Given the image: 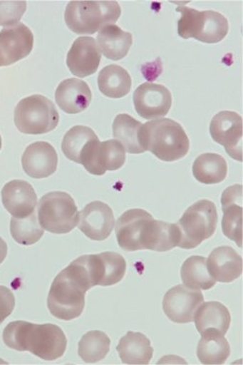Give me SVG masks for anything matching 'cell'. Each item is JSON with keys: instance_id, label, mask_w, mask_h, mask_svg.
Returning a JSON list of instances; mask_svg holds the SVG:
<instances>
[{"instance_id": "obj_11", "label": "cell", "mask_w": 243, "mask_h": 365, "mask_svg": "<svg viewBox=\"0 0 243 365\" xmlns=\"http://www.w3.org/2000/svg\"><path fill=\"white\" fill-rule=\"evenodd\" d=\"M204 300L200 290L179 284L165 293L162 309L165 316L175 324H189L194 322L195 313Z\"/></svg>"}, {"instance_id": "obj_3", "label": "cell", "mask_w": 243, "mask_h": 365, "mask_svg": "<svg viewBox=\"0 0 243 365\" xmlns=\"http://www.w3.org/2000/svg\"><path fill=\"white\" fill-rule=\"evenodd\" d=\"M143 143L157 158L175 162L188 154L190 140L183 127L175 120L155 119L143 124Z\"/></svg>"}, {"instance_id": "obj_22", "label": "cell", "mask_w": 243, "mask_h": 365, "mask_svg": "<svg viewBox=\"0 0 243 365\" xmlns=\"http://www.w3.org/2000/svg\"><path fill=\"white\" fill-rule=\"evenodd\" d=\"M117 351L125 364H149L154 353L148 337L143 333L133 331L128 332L121 338Z\"/></svg>"}, {"instance_id": "obj_21", "label": "cell", "mask_w": 243, "mask_h": 365, "mask_svg": "<svg viewBox=\"0 0 243 365\" xmlns=\"http://www.w3.org/2000/svg\"><path fill=\"white\" fill-rule=\"evenodd\" d=\"M92 98L89 85L77 78L63 80L56 90L57 105L69 114L84 111L90 106Z\"/></svg>"}, {"instance_id": "obj_33", "label": "cell", "mask_w": 243, "mask_h": 365, "mask_svg": "<svg viewBox=\"0 0 243 365\" xmlns=\"http://www.w3.org/2000/svg\"><path fill=\"white\" fill-rule=\"evenodd\" d=\"M26 1H0V26L17 25L25 14Z\"/></svg>"}, {"instance_id": "obj_14", "label": "cell", "mask_w": 243, "mask_h": 365, "mask_svg": "<svg viewBox=\"0 0 243 365\" xmlns=\"http://www.w3.org/2000/svg\"><path fill=\"white\" fill-rule=\"evenodd\" d=\"M114 225L113 212L105 202H90L79 212V229L93 241H104L109 238Z\"/></svg>"}, {"instance_id": "obj_7", "label": "cell", "mask_w": 243, "mask_h": 365, "mask_svg": "<svg viewBox=\"0 0 243 365\" xmlns=\"http://www.w3.org/2000/svg\"><path fill=\"white\" fill-rule=\"evenodd\" d=\"M14 120L21 133L43 135L57 128L60 115L52 101L42 95H33L16 106Z\"/></svg>"}, {"instance_id": "obj_19", "label": "cell", "mask_w": 243, "mask_h": 365, "mask_svg": "<svg viewBox=\"0 0 243 365\" xmlns=\"http://www.w3.org/2000/svg\"><path fill=\"white\" fill-rule=\"evenodd\" d=\"M224 215L222 229L224 235L242 247V185L227 188L222 195Z\"/></svg>"}, {"instance_id": "obj_12", "label": "cell", "mask_w": 243, "mask_h": 365, "mask_svg": "<svg viewBox=\"0 0 243 365\" xmlns=\"http://www.w3.org/2000/svg\"><path fill=\"white\" fill-rule=\"evenodd\" d=\"M133 105L136 113L143 118L165 117L172 108V93L164 85L146 82L136 88Z\"/></svg>"}, {"instance_id": "obj_30", "label": "cell", "mask_w": 243, "mask_h": 365, "mask_svg": "<svg viewBox=\"0 0 243 365\" xmlns=\"http://www.w3.org/2000/svg\"><path fill=\"white\" fill-rule=\"evenodd\" d=\"M181 279L184 286L191 289L208 290L216 284L208 272L207 259L202 257H191L183 263Z\"/></svg>"}, {"instance_id": "obj_9", "label": "cell", "mask_w": 243, "mask_h": 365, "mask_svg": "<svg viewBox=\"0 0 243 365\" xmlns=\"http://www.w3.org/2000/svg\"><path fill=\"white\" fill-rule=\"evenodd\" d=\"M156 220L146 210H127L117 220V241L122 250L127 252L150 250Z\"/></svg>"}, {"instance_id": "obj_6", "label": "cell", "mask_w": 243, "mask_h": 365, "mask_svg": "<svg viewBox=\"0 0 243 365\" xmlns=\"http://www.w3.org/2000/svg\"><path fill=\"white\" fill-rule=\"evenodd\" d=\"M218 214L214 202L200 200L192 205L178 221L181 249L192 250L210 239L217 228Z\"/></svg>"}, {"instance_id": "obj_2", "label": "cell", "mask_w": 243, "mask_h": 365, "mask_svg": "<svg viewBox=\"0 0 243 365\" xmlns=\"http://www.w3.org/2000/svg\"><path fill=\"white\" fill-rule=\"evenodd\" d=\"M91 289L86 272L77 258L53 282L47 300L50 313L63 321L79 318L84 311L86 292Z\"/></svg>"}, {"instance_id": "obj_15", "label": "cell", "mask_w": 243, "mask_h": 365, "mask_svg": "<svg viewBox=\"0 0 243 365\" xmlns=\"http://www.w3.org/2000/svg\"><path fill=\"white\" fill-rule=\"evenodd\" d=\"M125 150L117 140L98 141L86 158L83 166L95 175H103L108 170H117L124 166Z\"/></svg>"}, {"instance_id": "obj_36", "label": "cell", "mask_w": 243, "mask_h": 365, "mask_svg": "<svg viewBox=\"0 0 243 365\" xmlns=\"http://www.w3.org/2000/svg\"><path fill=\"white\" fill-rule=\"evenodd\" d=\"M2 146V140H1V135H0V149H1Z\"/></svg>"}, {"instance_id": "obj_18", "label": "cell", "mask_w": 243, "mask_h": 365, "mask_svg": "<svg viewBox=\"0 0 243 365\" xmlns=\"http://www.w3.org/2000/svg\"><path fill=\"white\" fill-rule=\"evenodd\" d=\"M22 165L29 177L46 178L57 170V151L46 141H37L29 145L24 152Z\"/></svg>"}, {"instance_id": "obj_25", "label": "cell", "mask_w": 243, "mask_h": 365, "mask_svg": "<svg viewBox=\"0 0 243 365\" xmlns=\"http://www.w3.org/2000/svg\"><path fill=\"white\" fill-rule=\"evenodd\" d=\"M98 141L100 140L97 134L90 127L74 126L63 138L61 149L66 158L82 164L83 160Z\"/></svg>"}, {"instance_id": "obj_31", "label": "cell", "mask_w": 243, "mask_h": 365, "mask_svg": "<svg viewBox=\"0 0 243 365\" xmlns=\"http://www.w3.org/2000/svg\"><path fill=\"white\" fill-rule=\"evenodd\" d=\"M110 338L103 331H89L82 337L78 345L80 358L86 364L103 361L110 351Z\"/></svg>"}, {"instance_id": "obj_24", "label": "cell", "mask_w": 243, "mask_h": 365, "mask_svg": "<svg viewBox=\"0 0 243 365\" xmlns=\"http://www.w3.org/2000/svg\"><path fill=\"white\" fill-rule=\"evenodd\" d=\"M197 354L202 364H224L231 354V347L224 334L217 329H210L202 333Z\"/></svg>"}, {"instance_id": "obj_29", "label": "cell", "mask_w": 243, "mask_h": 365, "mask_svg": "<svg viewBox=\"0 0 243 365\" xmlns=\"http://www.w3.org/2000/svg\"><path fill=\"white\" fill-rule=\"evenodd\" d=\"M195 178L204 185H217L225 180L228 174L226 160L216 153H204L195 160Z\"/></svg>"}, {"instance_id": "obj_4", "label": "cell", "mask_w": 243, "mask_h": 365, "mask_svg": "<svg viewBox=\"0 0 243 365\" xmlns=\"http://www.w3.org/2000/svg\"><path fill=\"white\" fill-rule=\"evenodd\" d=\"M117 1L68 2L65 20L69 29L77 34H93L106 26L114 25L121 16Z\"/></svg>"}, {"instance_id": "obj_20", "label": "cell", "mask_w": 243, "mask_h": 365, "mask_svg": "<svg viewBox=\"0 0 243 365\" xmlns=\"http://www.w3.org/2000/svg\"><path fill=\"white\" fill-rule=\"evenodd\" d=\"M242 257L231 247L213 250L207 259V269L216 282H232L242 274Z\"/></svg>"}, {"instance_id": "obj_23", "label": "cell", "mask_w": 243, "mask_h": 365, "mask_svg": "<svg viewBox=\"0 0 243 365\" xmlns=\"http://www.w3.org/2000/svg\"><path fill=\"white\" fill-rule=\"evenodd\" d=\"M143 124L128 114H119L113 122V135L130 154L143 153L147 150L143 138Z\"/></svg>"}, {"instance_id": "obj_28", "label": "cell", "mask_w": 243, "mask_h": 365, "mask_svg": "<svg viewBox=\"0 0 243 365\" xmlns=\"http://www.w3.org/2000/svg\"><path fill=\"white\" fill-rule=\"evenodd\" d=\"M98 84L100 92L106 97L120 98L129 94L132 88V77L122 66L109 65L101 69Z\"/></svg>"}, {"instance_id": "obj_26", "label": "cell", "mask_w": 243, "mask_h": 365, "mask_svg": "<svg viewBox=\"0 0 243 365\" xmlns=\"http://www.w3.org/2000/svg\"><path fill=\"white\" fill-rule=\"evenodd\" d=\"M194 321L200 335L210 329H217L225 335L231 324V314L223 304L210 301L200 304L195 313Z\"/></svg>"}, {"instance_id": "obj_10", "label": "cell", "mask_w": 243, "mask_h": 365, "mask_svg": "<svg viewBox=\"0 0 243 365\" xmlns=\"http://www.w3.org/2000/svg\"><path fill=\"white\" fill-rule=\"evenodd\" d=\"M213 140L223 145L227 153L242 162V117L234 111H221L210 122Z\"/></svg>"}, {"instance_id": "obj_35", "label": "cell", "mask_w": 243, "mask_h": 365, "mask_svg": "<svg viewBox=\"0 0 243 365\" xmlns=\"http://www.w3.org/2000/svg\"><path fill=\"white\" fill-rule=\"evenodd\" d=\"M7 255V244L4 240L0 238V264L4 262Z\"/></svg>"}, {"instance_id": "obj_1", "label": "cell", "mask_w": 243, "mask_h": 365, "mask_svg": "<svg viewBox=\"0 0 243 365\" xmlns=\"http://www.w3.org/2000/svg\"><path fill=\"white\" fill-rule=\"evenodd\" d=\"M7 347L29 353L44 359L55 361L66 353L68 339L61 327L52 324H36L17 321L10 322L4 331Z\"/></svg>"}, {"instance_id": "obj_17", "label": "cell", "mask_w": 243, "mask_h": 365, "mask_svg": "<svg viewBox=\"0 0 243 365\" xmlns=\"http://www.w3.org/2000/svg\"><path fill=\"white\" fill-rule=\"evenodd\" d=\"M1 197L5 209L13 217H29L37 207L36 192L28 181H10L2 189Z\"/></svg>"}, {"instance_id": "obj_27", "label": "cell", "mask_w": 243, "mask_h": 365, "mask_svg": "<svg viewBox=\"0 0 243 365\" xmlns=\"http://www.w3.org/2000/svg\"><path fill=\"white\" fill-rule=\"evenodd\" d=\"M97 40L100 52L106 58L113 61L124 58L133 45L132 34L124 31L115 25L101 29Z\"/></svg>"}, {"instance_id": "obj_13", "label": "cell", "mask_w": 243, "mask_h": 365, "mask_svg": "<svg viewBox=\"0 0 243 365\" xmlns=\"http://www.w3.org/2000/svg\"><path fill=\"white\" fill-rule=\"evenodd\" d=\"M33 48V34L22 23L0 31V68L28 57Z\"/></svg>"}, {"instance_id": "obj_8", "label": "cell", "mask_w": 243, "mask_h": 365, "mask_svg": "<svg viewBox=\"0 0 243 365\" xmlns=\"http://www.w3.org/2000/svg\"><path fill=\"white\" fill-rule=\"evenodd\" d=\"M37 217L44 230L66 234L78 225L79 212L76 202L66 192H50L40 199Z\"/></svg>"}, {"instance_id": "obj_34", "label": "cell", "mask_w": 243, "mask_h": 365, "mask_svg": "<svg viewBox=\"0 0 243 365\" xmlns=\"http://www.w3.org/2000/svg\"><path fill=\"white\" fill-rule=\"evenodd\" d=\"M14 308V294L8 287L0 286V324L11 315Z\"/></svg>"}, {"instance_id": "obj_32", "label": "cell", "mask_w": 243, "mask_h": 365, "mask_svg": "<svg viewBox=\"0 0 243 365\" xmlns=\"http://www.w3.org/2000/svg\"><path fill=\"white\" fill-rule=\"evenodd\" d=\"M10 232L13 239L23 246H31L42 238L44 229L40 225L36 212L24 218L12 217Z\"/></svg>"}, {"instance_id": "obj_5", "label": "cell", "mask_w": 243, "mask_h": 365, "mask_svg": "<svg viewBox=\"0 0 243 365\" xmlns=\"http://www.w3.org/2000/svg\"><path fill=\"white\" fill-rule=\"evenodd\" d=\"M180 13L178 34L184 39L195 38L204 43L214 44L225 38L229 22L225 16L215 11H197L193 8L178 6Z\"/></svg>"}, {"instance_id": "obj_16", "label": "cell", "mask_w": 243, "mask_h": 365, "mask_svg": "<svg viewBox=\"0 0 243 365\" xmlns=\"http://www.w3.org/2000/svg\"><path fill=\"white\" fill-rule=\"evenodd\" d=\"M100 60L101 52L97 41L93 37L81 36L69 50L66 63L73 76L84 78L98 71Z\"/></svg>"}]
</instances>
